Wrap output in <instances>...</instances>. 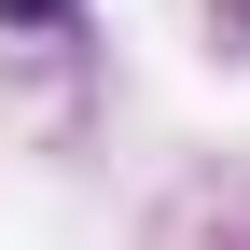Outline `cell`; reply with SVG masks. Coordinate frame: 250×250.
Returning <instances> with one entry per match:
<instances>
[{
    "mask_svg": "<svg viewBox=\"0 0 250 250\" xmlns=\"http://www.w3.org/2000/svg\"><path fill=\"white\" fill-rule=\"evenodd\" d=\"M0 14H14V28H56V14H70V0H0Z\"/></svg>",
    "mask_w": 250,
    "mask_h": 250,
    "instance_id": "cell-1",
    "label": "cell"
}]
</instances>
